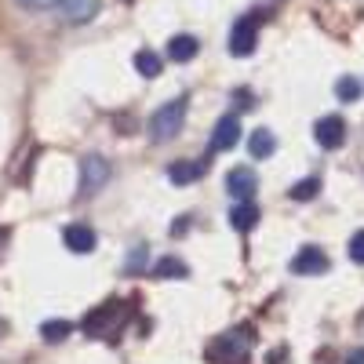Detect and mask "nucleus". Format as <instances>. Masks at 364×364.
<instances>
[{
    "label": "nucleus",
    "instance_id": "obj_18",
    "mask_svg": "<svg viewBox=\"0 0 364 364\" xmlns=\"http://www.w3.org/2000/svg\"><path fill=\"white\" fill-rule=\"evenodd\" d=\"M288 193H291V200H314L321 193V178H302V182H295Z\"/></svg>",
    "mask_w": 364,
    "mask_h": 364
},
{
    "label": "nucleus",
    "instance_id": "obj_21",
    "mask_svg": "<svg viewBox=\"0 0 364 364\" xmlns=\"http://www.w3.org/2000/svg\"><path fill=\"white\" fill-rule=\"evenodd\" d=\"M350 259L364 266V230H357V233L350 237Z\"/></svg>",
    "mask_w": 364,
    "mask_h": 364
},
{
    "label": "nucleus",
    "instance_id": "obj_24",
    "mask_svg": "<svg viewBox=\"0 0 364 364\" xmlns=\"http://www.w3.org/2000/svg\"><path fill=\"white\" fill-rule=\"evenodd\" d=\"M142 259H146V248H135V252H132V259H128V269H139V266H142Z\"/></svg>",
    "mask_w": 364,
    "mask_h": 364
},
{
    "label": "nucleus",
    "instance_id": "obj_11",
    "mask_svg": "<svg viewBox=\"0 0 364 364\" xmlns=\"http://www.w3.org/2000/svg\"><path fill=\"white\" fill-rule=\"evenodd\" d=\"M204 171H208V161H178V164L168 168V178L175 186H186V182H197Z\"/></svg>",
    "mask_w": 364,
    "mask_h": 364
},
{
    "label": "nucleus",
    "instance_id": "obj_6",
    "mask_svg": "<svg viewBox=\"0 0 364 364\" xmlns=\"http://www.w3.org/2000/svg\"><path fill=\"white\" fill-rule=\"evenodd\" d=\"M324 269H328V255L314 245L299 248L291 259V273H299V277H314V273H324Z\"/></svg>",
    "mask_w": 364,
    "mask_h": 364
},
{
    "label": "nucleus",
    "instance_id": "obj_13",
    "mask_svg": "<svg viewBox=\"0 0 364 364\" xmlns=\"http://www.w3.org/2000/svg\"><path fill=\"white\" fill-rule=\"evenodd\" d=\"M197 41L190 37V33H178V37H171L168 41V58H171V63H190V58L197 55Z\"/></svg>",
    "mask_w": 364,
    "mask_h": 364
},
{
    "label": "nucleus",
    "instance_id": "obj_20",
    "mask_svg": "<svg viewBox=\"0 0 364 364\" xmlns=\"http://www.w3.org/2000/svg\"><path fill=\"white\" fill-rule=\"evenodd\" d=\"M70 331H73L70 321H48V324L41 328V336H44V343H63Z\"/></svg>",
    "mask_w": 364,
    "mask_h": 364
},
{
    "label": "nucleus",
    "instance_id": "obj_23",
    "mask_svg": "<svg viewBox=\"0 0 364 364\" xmlns=\"http://www.w3.org/2000/svg\"><path fill=\"white\" fill-rule=\"evenodd\" d=\"M186 230H190V215H182L178 223H171V237H182Z\"/></svg>",
    "mask_w": 364,
    "mask_h": 364
},
{
    "label": "nucleus",
    "instance_id": "obj_9",
    "mask_svg": "<svg viewBox=\"0 0 364 364\" xmlns=\"http://www.w3.org/2000/svg\"><path fill=\"white\" fill-rule=\"evenodd\" d=\"M95 230L91 226H84V223H73V226H66L63 230V245L70 248V252H77V255H87V252H95Z\"/></svg>",
    "mask_w": 364,
    "mask_h": 364
},
{
    "label": "nucleus",
    "instance_id": "obj_22",
    "mask_svg": "<svg viewBox=\"0 0 364 364\" xmlns=\"http://www.w3.org/2000/svg\"><path fill=\"white\" fill-rule=\"evenodd\" d=\"M15 4H22V8H33V11H44V8H55L58 0H15Z\"/></svg>",
    "mask_w": 364,
    "mask_h": 364
},
{
    "label": "nucleus",
    "instance_id": "obj_2",
    "mask_svg": "<svg viewBox=\"0 0 364 364\" xmlns=\"http://www.w3.org/2000/svg\"><path fill=\"white\" fill-rule=\"evenodd\" d=\"M252 346V331H226V336H219L215 343L208 346V360H215V364H240L245 360Z\"/></svg>",
    "mask_w": 364,
    "mask_h": 364
},
{
    "label": "nucleus",
    "instance_id": "obj_1",
    "mask_svg": "<svg viewBox=\"0 0 364 364\" xmlns=\"http://www.w3.org/2000/svg\"><path fill=\"white\" fill-rule=\"evenodd\" d=\"M182 124H186V99H171V102H164L154 117H149V139L154 142H171L182 132Z\"/></svg>",
    "mask_w": 364,
    "mask_h": 364
},
{
    "label": "nucleus",
    "instance_id": "obj_3",
    "mask_svg": "<svg viewBox=\"0 0 364 364\" xmlns=\"http://www.w3.org/2000/svg\"><path fill=\"white\" fill-rule=\"evenodd\" d=\"M124 317H128L124 302H106V306H99L95 314L84 317V331H87V336H99V339H109V331Z\"/></svg>",
    "mask_w": 364,
    "mask_h": 364
},
{
    "label": "nucleus",
    "instance_id": "obj_15",
    "mask_svg": "<svg viewBox=\"0 0 364 364\" xmlns=\"http://www.w3.org/2000/svg\"><path fill=\"white\" fill-rule=\"evenodd\" d=\"M273 149H277V139H273V132H266V128L252 132V139H248V154H252V157H269Z\"/></svg>",
    "mask_w": 364,
    "mask_h": 364
},
{
    "label": "nucleus",
    "instance_id": "obj_26",
    "mask_svg": "<svg viewBox=\"0 0 364 364\" xmlns=\"http://www.w3.org/2000/svg\"><path fill=\"white\" fill-rule=\"evenodd\" d=\"M346 364H364V350H353V353L346 357Z\"/></svg>",
    "mask_w": 364,
    "mask_h": 364
},
{
    "label": "nucleus",
    "instance_id": "obj_7",
    "mask_svg": "<svg viewBox=\"0 0 364 364\" xmlns=\"http://www.w3.org/2000/svg\"><path fill=\"white\" fill-rule=\"evenodd\" d=\"M314 135H317V142L324 146V149H339L343 142H346V124H343V117H321L317 120V128H314Z\"/></svg>",
    "mask_w": 364,
    "mask_h": 364
},
{
    "label": "nucleus",
    "instance_id": "obj_4",
    "mask_svg": "<svg viewBox=\"0 0 364 364\" xmlns=\"http://www.w3.org/2000/svg\"><path fill=\"white\" fill-rule=\"evenodd\" d=\"M106 178H109V161L106 157H84L80 161V197H91V193H99L106 186Z\"/></svg>",
    "mask_w": 364,
    "mask_h": 364
},
{
    "label": "nucleus",
    "instance_id": "obj_16",
    "mask_svg": "<svg viewBox=\"0 0 364 364\" xmlns=\"http://www.w3.org/2000/svg\"><path fill=\"white\" fill-rule=\"evenodd\" d=\"M154 277H164V281H178V277H190V266L182 259H161L154 266Z\"/></svg>",
    "mask_w": 364,
    "mask_h": 364
},
{
    "label": "nucleus",
    "instance_id": "obj_19",
    "mask_svg": "<svg viewBox=\"0 0 364 364\" xmlns=\"http://www.w3.org/2000/svg\"><path fill=\"white\" fill-rule=\"evenodd\" d=\"M336 95H339L343 102H357V99H360V80H357V77H339V80H336Z\"/></svg>",
    "mask_w": 364,
    "mask_h": 364
},
{
    "label": "nucleus",
    "instance_id": "obj_25",
    "mask_svg": "<svg viewBox=\"0 0 364 364\" xmlns=\"http://www.w3.org/2000/svg\"><path fill=\"white\" fill-rule=\"evenodd\" d=\"M233 99H237V106H245V109H252V106H255V102H252V95H248V91H237Z\"/></svg>",
    "mask_w": 364,
    "mask_h": 364
},
{
    "label": "nucleus",
    "instance_id": "obj_10",
    "mask_svg": "<svg viewBox=\"0 0 364 364\" xmlns=\"http://www.w3.org/2000/svg\"><path fill=\"white\" fill-rule=\"evenodd\" d=\"M255 186H259V178H255L252 168H233V171L226 175V190H230L237 200H248V197L255 193Z\"/></svg>",
    "mask_w": 364,
    "mask_h": 364
},
{
    "label": "nucleus",
    "instance_id": "obj_17",
    "mask_svg": "<svg viewBox=\"0 0 364 364\" xmlns=\"http://www.w3.org/2000/svg\"><path fill=\"white\" fill-rule=\"evenodd\" d=\"M135 70L142 73V77H161V70H164V63H161V55H154V51H139L135 55Z\"/></svg>",
    "mask_w": 364,
    "mask_h": 364
},
{
    "label": "nucleus",
    "instance_id": "obj_5",
    "mask_svg": "<svg viewBox=\"0 0 364 364\" xmlns=\"http://www.w3.org/2000/svg\"><path fill=\"white\" fill-rule=\"evenodd\" d=\"M255 41H259V18H252V15L237 18L233 33H230V55H237V58L252 55L255 51Z\"/></svg>",
    "mask_w": 364,
    "mask_h": 364
},
{
    "label": "nucleus",
    "instance_id": "obj_8",
    "mask_svg": "<svg viewBox=\"0 0 364 364\" xmlns=\"http://www.w3.org/2000/svg\"><path fill=\"white\" fill-rule=\"evenodd\" d=\"M237 142H240V120L237 117H223L215 124V132H211L208 149H211V154H223V149H233Z\"/></svg>",
    "mask_w": 364,
    "mask_h": 364
},
{
    "label": "nucleus",
    "instance_id": "obj_12",
    "mask_svg": "<svg viewBox=\"0 0 364 364\" xmlns=\"http://www.w3.org/2000/svg\"><path fill=\"white\" fill-rule=\"evenodd\" d=\"M58 11H63L70 22H87L91 15L99 11V0H58L55 4Z\"/></svg>",
    "mask_w": 364,
    "mask_h": 364
},
{
    "label": "nucleus",
    "instance_id": "obj_14",
    "mask_svg": "<svg viewBox=\"0 0 364 364\" xmlns=\"http://www.w3.org/2000/svg\"><path fill=\"white\" fill-rule=\"evenodd\" d=\"M255 223H259V208H255V204H248V200H240V204L230 211V226H233V230H240V233L255 230Z\"/></svg>",
    "mask_w": 364,
    "mask_h": 364
}]
</instances>
